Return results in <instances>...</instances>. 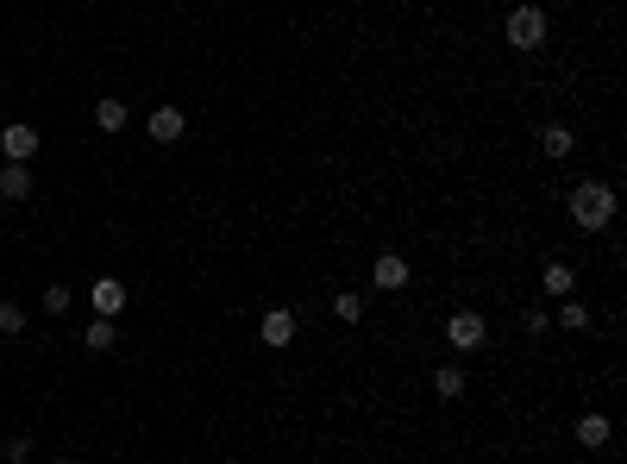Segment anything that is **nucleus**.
Instances as JSON below:
<instances>
[{"mask_svg": "<svg viewBox=\"0 0 627 464\" xmlns=\"http://www.w3.org/2000/svg\"><path fill=\"white\" fill-rule=\"evenodd\" d=\"M609 439H615V421H609V414H584V421H577V446H584V452H602Z\"/></svg>", "mask_w": 627, "mask_h": 464, "instance_id": "10", "label": "nucleus"}, {"mask_svg": "<svg viewBox=\"0 0 627 464\" xmlns=\"http://www.w3.org/2000/svg\"><path fill=\"white\" fill-rule=\"evenodd\" d=\"M433 389H439V402H458L464 389H471V377H464V364H439L433 370Z\"/></svg>", "mask_w": 627, "mask_h": 464, "instance_id": "13", "label": "nucleus"}, {"mask_svg": "<svg viewBox=\"0 0 627 464\" xmlns=\"http://www.w3.org/2000/svg\"><path fill=\"white\" fill-rule=\"evenodd\" d=\"M408 283H414V270H408V258H402V251H383V258L370 264V289L396 295V289H408Z\"/></svg>", "mask_w": 627, "mask_h": 464, "instance_id": "4", "label": "nucleus"}, {"mask_svg": "<svg viewBox=\"0 0 627 464\" xmlns=\"http://www.w3.org/2000/svg\"><path fill=\"white\" fill-rule=\"evenodd\" d=\"M69 308H76V289H69V283H51V289H44V314H69Z\"/></svg>", "mask_w": 627, "mask_h": 464, "instance_id": "19", "label": "nucleus"}, {"mask_svg": "<svg viewBox=\"0 0 627 464\" xmlns=\"http://www.w3.org/2000/svg\"><path fill=\"white\" fill-rule=\"evenodd\" d=\"M7 458L26 464V458H32V433H13V439H7Z\"/></svg>", "mask_w": 627, "mask_h": 464, "instance_id": "20", "label": "nucleus"}, {"mask_svg": "<svg viewBox=\"0 0 627 464\" xmlns=\"http://www.w3.org/2000/svg\"><path fill=\"white\" fill-rule=\"evenodd\" d=\"M82 345H88V352H113V345H120V327H113L107 314H95V320H88V333H82Z\"/></svg>", "mask_w": 627, "mask_h": 464, "instance_id": "15", "label": "nucleus"}, {"mask_svg": "<svg viewBox=\"0 0 627 464\" xmlns=\"http://www.w3.org/2000/svg\"><path fill=\"white\" fill-rule=\"evenodd\" d=\"M527 333H552V314L546 308H527Z\"/></svg>", "mask_w": 627, "mask_h": 464, "instance_id": "21", "label": "nucleus"}, {"mask_svg": "<svg viewBox=\"0 0 627 464\" xmlns=\"http://www.w3.org/2000/svg\"><path fill=\"white\" fill-rule=\"evenodd\" d=\"M88 301H95V314H120L126 308V283H120V276H95V283H88Z\"/></svg>", "mask_w": 627, "mask_h": 464, "instance_id": "9", "label": "nucleus"}, {"mask_svg": "<svg viewBox=\"0 0 627 464\" xmlns=\"http://www.w3.org/2000/svg\"><path fill=\"white\" fill-rule=\"evenodd\" d=\"M565 214H571L577 232H602V226L615 220V189H609V182H571Z\"/></svg>", "mask_w": 627, "mask_h": 464, "instance_id": "1", "label": "nucleus"}, {"mask_svg": "<svg viewBox=\"0 0 627 464\" xmlns=\"http://www.w3.org/2000/svg\"><path fill=\"white\" fill-rule=\"evenodd\" d=\"M571 151H577V132H571L565 120H546V126H540V157H552V164H565Z\"/></svg>", "mask_w": 627, "mask_h": 464, "instance_id": "8", "label": "nucleus"}, {"mask_svg": "<svg viewBox=\"0 0 627 464\" xmlns=\"http://www.w3.org/2000/svg\"><path fill=\"white\" fill-rule=\"evenodd\" d=\"M439 333H446V345H452V352H483V345H490V320H483L477 308H452Z\"/></svg>", "mask_w": 627, "mask_h": 464, "instance_id": "3", "label": "nucleus"}, {"mask_svg": "<svg viewBox=\"0 0 627 464\" xmlns=\"http://www.w3.org/2000/svg\"><path fill=\"white\" fill-rule=\"evenodd\" d=\"M333 314L345 320V327H358V320H364V295H358V289H339V295H333Z\"/></svg>", "mask_w": 627, "mask_h": 464, "instance_id": "17", "label": "nucleus"}, {"mask_svg": "<svg viewBox=\"0 0 627 464\" xmlns=\"http://www.w3.org/2000/svg\"><path fill=\"white\" fill-rule=\"evenodd\" d=\"M552 327H565V333H584V327H590V308H584V301H571V295H565V308L552 314Z\"/></svg>", "mask_w": 627, "mask_h": 464, "instance_id": "16", "label": "nucleus"}, {"mask_svg": "<svg viewBox=\"0 0 627 464\" xmlns=\"http://www.w3.org/2000/svg\"><path fill=\"white\" fill-rule=\"evenodd\" d=\"M295 333H301V320H295L289 308H270V314H264V327H258V339L270 345V352H283V345H295Z\"/></svg>", "mask_w": 627, "mask_h": 464, "instance_id": "6", "label": "nucleus"}, {"mask_svg": "<svg viewBox=\"0 0 627 464\" xmlns=\"http://www.w3.org/2000/svg\"><path fill=\"white\" fill-rule=\"evenodd\" d=\"M0 201H32V164H0Z\"/></svg>", "mask_w": 627, "mask_h": 464, "instance_id": "11", "label": "nucleus"}, {"mask_svg": "<svg viewBox=\"0 0 627 464\" xmlns=\"http://www.w3.org/2000/svg\"><path fill=\"white\" fill-rule=\"evenodd\" d=\"M26 333V308L19 301H0V339H19Z\"/></svg>", "mask_w": 627, "mask_h": 464, "instance_id": "18", "label": "nucleus"}, {"mask_svg": "<svg viewBox=\"0 0 627 464\" xmlns=\"http://www.w3.org/2000/svg\"><path fill=\"white\" fill-rule=\"evenodd\" d=\"M0 151H7V164H32L38 157V126H26V120L0 126Z\"/></svg>", "mask_w": 627, "mask_h": 464, "instance_id": "5", "label": "nucleus"}, {"mask_svg": "<svg viewBox=\"0 0 627 464\" xmlns=\"http://www.w3.org/2000/svg\"><path fill=\"white\" fill-rule=\"evenodd\" d=\"M540 289H546V295H552V301H565V295H571V289H577V270H571V264H565V258H552V264H546V270H540Z\"/></svg>", "mask_w": 627, "mask_h": 464, "instance_id": "12", "label": "nucleus"}, {"mask_svg": "<svg viewBox=\"0 0 627 464\" xmlns=\"http://www.w3.org/2000/svg\"><path fill=\"white\" fill-rule=\"evenodd\" d=\"M57 464H76V458H57Z\"/></svg>", "mask_w": 627, "mask_h": 464, "instance_id": "22", "label": "nucleus"}, {"mask_svg": "<svg viewBox=\"0 0 627 464\" xmlns=\"http://www.w3.org/2000/svg\"><path fill=\"white\" fill-rule=\"evenodd\" d=\"M145 132H151V145H176V138L189 132V113H182V107H157L145 120Z\"/></svg>", "mask_w": 627, "mask_h": 464, "instance_id": "7", "label": "nucleus"}, {"mask_svg": "<svg viewBox=\"0 0 627 464\" xmlns=\"http://www.w3.org/2000/svg\"><path fill=\"white\" fill-rule=\"evenodd\" d=\"M502 38L515 44V51H546V38H552V26H546V7H515L508 13V26H502Z\"/></svg>", "mask_w": 627, "mask_h": 464, "instance_id": "2", "label": "nucleus"}, {"mask_svg": "<svg viewBox=\"0 0 627 464\" xmlns=\"http://www.w3.org/2000/svg\"><path fill=\"white\" fill-rule=\"evenodd\" d=\"M126 126H132L126 101H95V132H126Z\"/></svg>", "mask_w": 627, "mask_h": 464, "instance_id": "14", "label": "nucleus"}]
</instances>
